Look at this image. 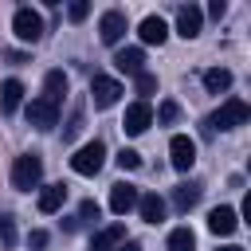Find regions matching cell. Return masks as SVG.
<instances>
[{
	"label": "cell",
	"instance_id": "cell-7",
	"mask_svg": "<svg viewBox=\"0 0 251 251\" xmlns=\"http://www.w3.org/2000/svg\"><path fill=\"white\" fill-rule=\"evenodd\" d=\"M169 161H173L176 173H188V169L196 165V141L184 137V133H176V137L169 141Z\"/></svg>",
	"mask_w": 251,
	"mask_h": 251
},
{
	"label": "cell",
	"instance_id": "cell-33",
	"mask_svg": "<svg viewBox=\"0 0 251 251\" xmlns=\"http://www.w3.org/2000/svg\"><path fill=\"white\" fill-rule=\"evenodd\" d=\"M114 251H141V243H133V239H126V243H118Z\"/></svg>",
	"mask_w": 251,
	"mask_h": 251
},
{
	"label": "cell",
	"instance_id": "cell-34",
	"mask_svg": "<svg viewBox=\"0 0 251 251\" xmlns=\"http://www.w3.org/2000/svg\"><path fill=\"white\" fill-rule=\"evenodd\" d=\"M220 251H243V247H235V243H227V247H220Z\"/></svg>",
	"mask_w": 251,
	"mask_h": 251
},
{
	"label": "cell",
	"instance_id": "cell-18",
	"mask_svg": "<svg viewBox=\"0 0 251 251\" xmlns=\"http://www.w3.org/2000/svg\"><path fill=\"white\" fill-rule=\"evenodd\" d=\"M137 212H141L145 224H161L165 220V200L157 192H145V196H137Z\"/></svg>",
	"mask_w": 251,
	"mask_h": 251
},
{
	"label": "cell",
	"instance_id": "cell-5",
	"mask_svg": "<svg viewBox=\"0 0 251 251\" xmlns=\"http://www.w3.org/2000/svg\"><path fill=\"white\" fill-rule=\"evenodd\" d=\"M118 98H122V82L118 78H110V75H94L90 78V102L98 110H110Z\"/></svg>",
	"mask_w": 251,
	"mask_h": 251
},
{
	"label": "cell",
	"instance_id": "cell-24",
	"mask_svg": "<svg viewBox=\"0 0 251 251\" xmlns=\"http://www.w3.org/2000/svg\"><path fill=\"white\" fill-rule=\"evenodd\" d=\"M153 90H157V75H149V71H141V75H137V94H141V102H145V98H149Z\"/></svg>",
	"mask_w": 251,
	"mask_h": 251
},
{
	"label": "cell",
	"instance_id": "cell-25",
	"mask_svg": "<svg viewBox=\"0 0 251 251\" xmlns=\"http://www.w3.org/2000/svg\"><path fill=\"white\" fill-rule=\"evenodd\" d=\"M0 243H4V247L16 243V220H12V216H0Z\"/></svg>",
	"mask_w": 251,
	"mask_h": 251
},
{
	"label": "cell",
	"instance_id": "cell-13",
	"mask_svg": "<svg viewBox=\"0 0 251 251\" xmlns=\"http://www.w3.org/2000/svg\"><path fill=\"white\" fill-rule=\"evenodd\" d=\"M235 227H239L235 208H224V204H220V208H212V212H208V231H212V235H231Z\"/></svg>",
	"mask_w": 251,
	"mask_h": 251
},
{
	"label": "cell",
	"instance_id": "cell-1",
	"mask_svg": "<svg viewBox=\"0 0 251 251\" xmlns=\"http://www.w3.org/2000/svg\"><path fill=\"white\" fill-rule=\"evenodd\" d=\"M39 180H43V161H39V153H24V157L12 161V188L31 192V188H39Z\"/></svg>",
	"mask_w": 251,
	"mask_h": 251
},
{
	"label": "cell",
	"instance_id": "cell-31",
	"mask_svg": "<svg viewBox=\"0 0 251 251\" xmlns=\"http://www.w3.org/2000/svg\"><path fill=\"white\" fill-rule=\"evenodd\" d=\"M224 12H227V4H224V0H212V4H208V16H212V20H220Z\"/></svg>",
	"mask_w": 251,
	"mask_h": 251
},
{
	"label": "cell",
	"instance_id": "cell-19",
	"mask_svg": "<svg viewBox=\"0 0 251 251\" xmlns=\"http://www.w3.org/2000/svg\"><path fill=\"white\" fill-rule=\"evenodd\" d=\"M63 200H67V184H47V188H39V212H43V216L59 212Z\"/></svg>",
	"mask_w": 251,
	"mask_h": 251
},
{
	"label": "cell",
	"instance_id": "cell-26",
	"mask_svg": "<svg viewBox=\"0 0 251 251\" xmlns=\"http://www.w3.org/2000/svg\"><path fill=\"white\" fill-rule=\"evenodd\" d=\"M67 16H71V20H75V24H82V20H86V16H90V4H86V0H75V4H71V8H67Z\"/></svg>",
	"mask_w": 251,
	"mask_h": 251
},
{
	"label": "cell",
	"instance_id": "cell-2",
	"mask_svg": "<svg viewBox=\"0 0 251 251\" xmlns=\"http://www.w3.org/2000/svg\"><path fill=\"white\" fill-rule=\"evenodd\" d=\"M247 118H251V106H247L243 98H227V102L208 118V126H212V129H235V126H243Z\"/></svg>",
	"mask_w": 251,
	"mask_h": 251
},
{
	"label": "cell",
	"instance_id": "cell-15",
	"mask_svg": "<svg viewBox=\"0 0 251 251\" xmlns=\"http://www.w3.org/2000/svg\"><path fill=\"white\" fill-rule=\"evenodd\" d=\"M118 243H126V227H122V224H110V227L94 231V239H90V251H114Z\"/></svg>",
	"mask_w": 251,
	"mask_h": 251
},
{
	"label": "cell",
	"instance_id": "cell-17",
	"mask_svg": "<svg viewBox=\"0 0 251 251\" xmlns=\"http://www.w3.org/2000/svg\"><path fill=\"white\" fill-rule=\"evenodd\" d=\"M67 86H71V82H67L63 71H47V78H43V98H47L51 106H59V102L67 98Z\"/></svg>",
	"mask_w": 251,
	"mask_h": 251
},
{
	"label": "cell",
	"instance_id": "cell-30",
	"mask_svg": "<svg viewBox=\"0 0 251 251\" xmlns=\"http://www.w3.org/2000/svg\"><path fill=\"white\" fill-rule=\"evenodd\" d=\"M47 239H51V235H47L43 227H35V231L27 235V243H31V247H47Z\"/></svg>",
	"mask_w": 251,
	"mask_h": 251
},
{
	"label": "cell",
	"instance_id": "cell-22",
	"mask_svg": "<svg viewBox=\"0 0 251 251\" xmlns=\"http://www.w3.org/2000/svg\"><path fill=\"white\" fill-rule=\"evenodd\" d=\"M196 247V235L188 227H173L169 231V251H192Z\"/></svg>",
	"mask_w": 251,
	"mask_h": 251
},
{
	"label": "cell",
	"instance_id": "cell-11",
	"mask_svg": "<svg viewBox=\"0 0 251 251\" xmlns=\"http://www.w3.org/2000/svg\"><path fill=\"white\" fill-rule=\"evenodd\" d=\"M200 24H204V12L196 4H184L176 12V35H184V39H196L200 35Z\"/></svg>",
	"mask_w": 251,
	"mask_h": 251
},
{
	"label": "cell",
	"instance_id": "cell-3",
	"mask_svg": "<svg viewBox=\"0 0 251 251\" xmlns=\"http://www.w3.org/2000/svg\"><path fill=\"white\" fill-rule=\"evenodd\" d=\"M102 165H106V145H102L98 137H94V141H86V145L71 157V169H75L78 176H94Z\"/></svg>",
	"mask_w": 251,
	"mask_h": 251
},
{
	"label": "cell",
	"instance_id": "cell-6",
	"mask_svg": "<svg viewBox=\"0 0 251 251\" xmlns=\"http://www.w3.org/2000/svg\"><path fill=\"white\" fill-rule=\"evenodd\" d=\"M149 126H153V106L141 102V98L129 102V106H126V118H122V129H126L129 137H137V133H145Z\"/></svg>",
	"mask_w": 251,
	"mask_h": 251
},
{
	"label": "cell",
	"instance_id": "cell-8",
	"mask_svg": "<svg viewBox=\"0 0 251 251\" xmlns=\"http://www.w3.org/2000/svg\"><path fill=\"white\" fill-rule=\"evenodd\" d=\"M126 35V12H118V8H110V12H102V20H98V39L102 43H118Z\"/></svg>",
	"mask_w": 251,
	"mask_h": 251
},
{
	"label": "cell",
	"instance_id": "cell-21",
	"mask_svg": "<svg viewBox=\"0 0 251 251\" xmlns=\"http://www.w3.org/2000/svg\"><path fill=\"white\" fill-rule=\"evenodd\" d=\"M204 86H208L212 94H224V90L231 86V71H227V67H212V71H204Z\"/></svg>",
	"mask_w": 251,
	"mask_h": 251
},
{
	"label": "cell",
	"instance_id": "cell-9",
	"mask_svg": "<svg viewBox=\"0 0 251 251\" xmlns=\"http://www.w3.org/2000/svg\"><path fill=\"white\" fill-rule=\"evenodd\" d=\"M27 122H31L35 129H55V126H59V106H51L47 98H31Z\"/></svg>",
	"mask_w": 251,
	"mask_h": 251
},
{
	"label": "cell",
	"instance_id": "cell-4",
	"mask_svg": "<svg viewBox=\"0 0 251 251\" xmlns=\"http://www.w3.org/2000/svg\"><path fill=\"white\" fill-rule=\"evenodd\" d=\"M12 31H16V39L35 43V39L43 35V16H39L35 8H16V16H12Z\"/></svg>",
	"mask_w": 251,
	"mask_h": 251
},
{
	"label": "cell",
	"instance_id": "cell-28",
	"mask_svg": "<svg viewBox=\"0 0 251 251\" xmlns=\"http://www.w3.org/2000/svg\"><path fill=\"white\" fill-rule=\"evenodd\" d=\"M78 220H98V204L94 200H82L78 204Z\"/></svg>",
	"mask_w": 251,
	"mask_h": 251
},
{
	"label": "cell",
	"instance_id": "cell-29",
	"mask_svg": "<svg viewBox=\"0 0 251 251\" xmlns=\"http://www.w3.org/2000/svg\"><path fill=\"white\" fill-rule=\"evenodd\" d=\"M176 114H180V110H176V102H165L157 118H161V122H176Z\"/></svg>",
	"mask_w": 251,
	"mask_h": 251
},
{
	"label": "cell",
	"instance_id": "cell-20",
	"mask_svg": "<svg viewBox=\"0 0 251 251\" xmlns=\"http://www.w3.org/2000/svg\"><path fill=\"white\" fill-rule=\"evenodd\" d=\"M20 98H24V82H20V78H8V82L0 86V110H4V114H16V110H20Z\"/></svg>",
	"mask_w": 251,
	"mask_h": 251
},
{
	"label": "cell",
	"instance_id": "cell-23",
	"mask_svg": "<svg viewBox=\"0 0 251 251\" xmlns=\"http://www.w3.org/2000/svg\"><path fill=\"white\" fill-rule=\"evenodd\" d=\"M114 161H118V169H126V173L141 169V153H137V149H122V153H118Z\"/></svg>",
	"mask_w": 251,
	"mask_h": 251
},
{
	"label": "cell",
	"instance_id": "cell-10",
	"mask_svg": "<svg viewBox=\"0 0 251 251\" xmlns=\"http://www.w3.org/2000/svg\"><path fill=\"white\" fill-rule=\"evenodd\" d=\"M200 196H204V184H200V180H180V184L173 188V208H176V212H188V208L200 204Z\"/></svg>",
	"mask_w": 251,
	"mask_h": 251
},
{
	"label": "cell",
	"instance_id": "cell-12",
	"mask_svg": "<svg viewBox=\"0 0 251 251\" xmlns=\"http://www.w3.org/2000/svg\"><path fill=\"white\" fill-rule=\"evenodd\" d=\"M133 208H137V188L126 184V180L114 184V188H110V212H114V216H126V212H133Z\"/></svg>",
	"mask_w": 251,
	"mask_h": 251
},
{
	"label": "cell",
	"instance_id": "cell-14",
	"mask_svg": "<svg viewBox=\"0 0 251 251\" xmlns=\"http://www.w3.org/2000/svg\"><path fill=\"white\" fill-rule=\"evenodd\" d=\"M114 67H118L122 75H133V78H137V75L145 71V51H141V47H122V51L114 55Z\"/></svg>",
	"mask_w": 251,
	"mask_h": 251
},
{
	"label": "cell",
	"instance_id": "cell-27",
	"mask_svg": "<svg viewBox=\"0 0 251 251\" xmlns=\"http://www.w3.org/2000/svg\"><path fill=\"white\" fill-rule=\"evenodd\" d=\"M78 129H82V110H75V114H71V122H67V129H63V137H75Z\"/></svg>",
	"mask_w": 251,
	"mask_h": 251
},
{
	"label": "cell",
	"instance_id": "cell-32",
	"mask_svg": "<svg viewBox=\"0 0 251 251\" xmlns=\"http://www.w3.org/2000/svg\"><path fill=\"white\" fill-rule=\"evenodd\" d=\"M4 59H8V63H27V55H24V51H8Z\"/></svg>",
	"mask_w": 251,
	"mask_h": 251
},
{
	"label": "cell",
	"instance_id": "cell-16",
	"mask_svg": "<svg viewBox=\"0 0 251 251\" xmlns=\"http://www.w3.org/2000/svg\"><path fill=\"white\" fill-rule=\"evenodd\" d=\"M137 35H141V43H157V47H161V43L169 39V27H165L161 16H145L141 27H137Z\"/></svg>",
	"mask_w": 251,
	"mask_h": 251
}]
</instances>
